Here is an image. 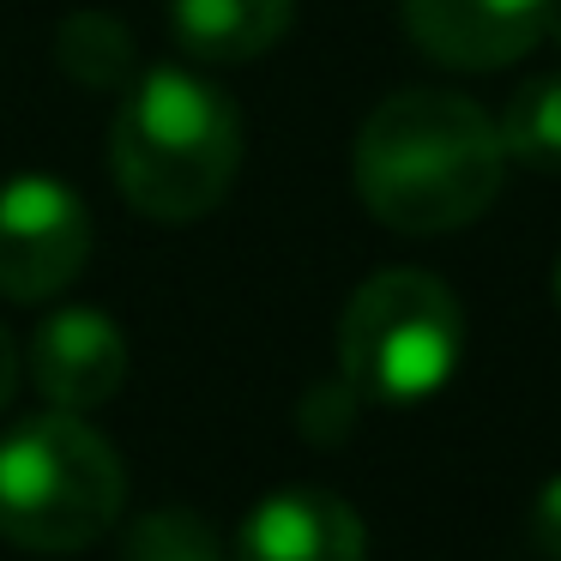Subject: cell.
I'll list each match as a JSON object with an SVG mask.
<instances>
[{
	"instance_id": "3957f363",
	"label": "cell",
	"mask_w": 561,
	"mask_h": 561,
	"mask_svg": "<svg viewBox=\"0 0 561 561\" xmlns=\"http://www.w3.org/2000/svg\"><path fill=\"white\" fill-rule=\"evenodd\" d=\"M127 471L79 411L25 416L0 435V537L37 556L85 549L122 519Z\"/></svg>"
},
{
	"instance_id": "30bf717a",
	"label": "cell",
	"mask_w": 561,
	"mask_h": 561,
	"mask_svg": "<svg viewBox=\"0 0 561 561\" xmlns=\"http://www.w3.org/2000/svg\"><path fill=\"white\" fill-rule=\"evenodd\" d=\"M501 151L507 163H525V170H561V73H537L513 91L507 115H501Z\"/></svg>"
},
{
	"instance_id": "7c38bea8",
	"label": "cell",
	"mask_w": 561,
	"mask_h": 561,
	"mask_svg": "<svg viewBox=\"0 0 561 561\" xmlns=\"http://www.w3.org/2000/svg\"><path fill=\"white\" fill-rule=\"evenodd\" d=\"M61 67L85 85H115V79L134 73V43L115 19L103 13H79L61 25Z\"/></svg>"
},
{
	"instance_id": "6da1fadb",
	"label": "cell",
	"mask_w": 561,
	"mask_h": 561,
	"mask_svg": "<svg viewBox=\"0 0 561 561\" xmlns=\"http://www.w3.org/2000/svg\"><path fill=\"white\" fill-rule=\"evenodd\" d=\"M356 194L387 230L447 236L477 224L501 194V134L459 91H399L356 134Z\"/></svg>"
},
{
	"instance_id": "ba28073f",
	"label": "cell",
	"mask_w": 561,
	"mask_h": 561,
	"mask_svg": "<svg viewBox=\"0 0 561 561\" xmlns=\"http://www.w3.org/2000/svg\"><path fill=\"white\" fill-rule=\"evenodd\" d=\"M368 537L332 489H278L242 519L236 561H363Z\"/></svg>"
},
{
	"instance_id": "4fadbf2b",
	"label": "cell",
	"mask_w": 561,
	"mask_h": 561,
	"mask_svg": "<svg viewBox=\"0 0 561 561\" xmlns=\"http://www.w3.org/2000/svg\"><path fill=\"white\" fill-rule=\"evenodd\" d=\"M531 537H537V549H543V556L561 561V477H549L543 495H537V507H531Z\"/></svg>"
},
{
	"instance_id": "277c9868",
	"label": "cell",
	"mask_w": 561,
	"mask_h": 561,
	"mask_svg": "<svg viewBox=\"0 0 561 561\" xmlns=\"http://www.w3.org/2000/svg\"><path fill=\"white\" fill-rule=\"evenodd\" d=\"M465 351V308L435 272H375L344 302L339 368L356 399L423 404L453 380Z\"/></svg>"
},
{
	"instance_id": "52a82bcc",
	"label": "cell",
	"mask_w": 561,
	"mask_h": 561,
	"mask_svg": "<svg viewBox=\"0 0 561 561\" xmlns=\"http://www.w3.org/2000/svg\"><path fill=\"white\" fill-rule=\"evenodd\" d=\"M31 375L55 411H98L127 380V339L98 308H61L31 339Z\"/></svg>"
},
{
	"instance_id": "8fae6325",
	"label": "cell",
	"mask_w": 561,
	"mask_h": 561,
	"mask_svg": "<svg viewBox=\"0 0 561 561\" xmlns=\"http://www.w3.org/2000/svg\"><path fill=\"white\" fill-rule=\"evenodd\" d=\"M122 561H224L218 531L187 507H158L127 531Z\"/></svg>"
},
{
	"instance_id": "9a60e30c",
	"label": "cell",
	"mask_w": 561,
	"mask_h": 561,
	"mask_svg": "<svg viewBox=\"0 0 561 561\" xmlns=\"http://www.w3.org/2000/svg\"><path fill=\"white\" fill-rule=\"evenodd\" d=\"M543 37L561 49V0H549V19H543Z\"/></svg>"
},
{
	"instance_id": "5b68a950",
	"label": "cell",
	"mask_w": 561,
	"mask_h": 561,
	"mask_svg": "<svg viewBox=\"0 0 561 561\" xmlns=\"http://www.w3.org/2000/svg\"><path fill=\"white\" fill-rule=\"evenodd\" d=\"M85 199L55 175H19L0 187V296L49 302L85 272Z\"/></svg>"
},
{
	"instance_id": "5bb4252c",
	"label": "cell",
	"mask_w": 561,
	"mask_h": 561,
	"mask_svg": "<svg viewBox=\"0 0 561 561\" xmlns=\"http://www.w3.org/2000/svg\"><path fill=\"white\" fill-rule=\"evenodd\" d=\"M13 392H19V344H13V332L0 327V411L13 404Z\"/></svg>"
},
{
	"instance_id": "9c48e42d",
	"label": "cell",
	"mask_w": 561,
	"mask_h": 561,
	"mask_svg": "<svg viewBox=\"0 0 561 561\" xmlns=\"http://www.w3.org/2000/svg\"><path fill=\"white\" fill-rule=\"evenodd\" d=\"M296 0H175V43L194 61L242 67L260 61L290 31Z\"/></svg>"
},
{
	"instance_id": "7a4b0ae2",
	"label": "cell",
	"mask_w": 561,
	"mask_h": 561,
	"mask_svg": "<svg viewBox=\"0 0 561 561\" xmlns=\"http://www.w3.org/2000/svg\"><path fill=\"white\" fill-rule=\"evenodd\" d=\"M242 170V115L230 91L187 67H151L110 127V175L146 218L187 224L224 206Z\"/></svg>"
},
{
	"instance_id": "8992f818",
	"label": "cell",
	"mask_w": 561,
	"mask_h": 561,
	"mask_svg": "<svg viewBox=\"0 0 561 561\" xmlns=\"http://www.w3.org/2000/svg\"><path fill=\"white\" fill-rule=\"evenodd\" d=\"M549 0H404V31L423 55L465 73L519 61L543 43Z\"/></svg>"
},
{
	"instance_id": "2e32d148",
	"label": "cell",
	"mask_w": 561,
	"mask_h": 561,
	"mask_svg": "<svg viewBox=\"0 0 561 561\" xmlns=\"http://www.w3.org/2000/svg\"><path fill=\"white\" fill-rule=\"evenodd\" d=\"M556 302H561V266H556Z\"/></svg>"
}]
</instances>
